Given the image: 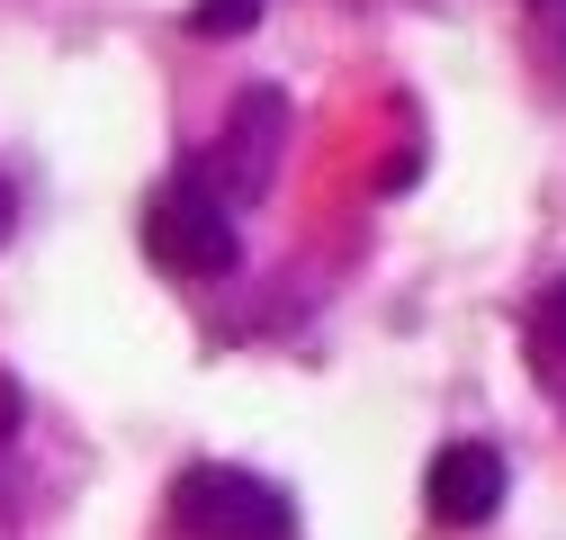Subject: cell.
I'll return each mask as SVG.
<instances>
[{"label": "cell", "instance_id": "cell-1", "mask_svg": "<svg viewBox=\"0 0 566 540\" xmlns=\"http://www.w3.org/2000/svg\"><path fill=\"white\" fill-rule=\"evenodd\" d=\"M163 522H171V540H297V505L270 478L226 468V459L180 468L163 496Z\"/></svg>", "mask_w": 566, "mask_h": 540}, {"label": "cell", "instance_id": "cell-2", "mask_svg": "<svg viewBox=\"0 0 566 540\" xmlns=\"http://www.w3.org/2000/svg\"><path fill=\"white\" fill-rule=\"evenodd\" d=\"M145 252L171 270V280H226L234 270V208L217 189H207V172H171L154 198H145Z\"/></svg>", "mask_w": 566, "mask_h": 540}, {"label": "cell", "instance_id": "cell-3", "mask_svg": "<svg viewBox=\"0 0 566 540\" xmlns=\"http://www.w3.org/2000/svg\"><path fill=\"white\" fill-rule=\"evenodd\" d=\"M279 135H289V91H243L234 100V126H226V154L207 163V189L226 198V208H252V198L270 189V154H279Z\"/></svg>", "mask_w": 566, "mask_h": 540}, {"label": "cell", "instance_id": "cell-4", "mask_svg": "<svg viewBox=\"0 0 566 540\" xmlns=\"http://www.w3.org/2000/svg\"><path fill=\"white\" fill-rule=\"evenodd\" d=\"M422 505H432V522H450V531H476L494 505H504V450H485V442L432 450V468H422Z\"/></svg>", "mask_w": 566, "mask_h": 540}, {"label": "cell", "instance_id": "cell-5", "mask_svg": "<svg viewBox=\"0 0 566 540\" xmlns=\"http://www.w3.org/2000/svg\"><path fill=\"white\" fill-rule=\"evenodd\" d=\"M261 19V0H198L189 10V37H243Z\"/></svg>", "mask_w": 566, "mask_h": 540}, {"label": "cell", "instance_id": "cell-6", "mask_svg": "<svg viewBox=\"0 0 566 540\" xmlns=\"http://www.w3.org/2000/svg\"><path fill=\"white\" fill-rule=\"evenodd\" d=\"M531 343H539V361H566V280L531 307Z\"/></svg>", "mask_w": 566, "mask_h": 540}, {"label": "cell", "instance_id": "cell-7", "mask_svg": "<svg viewBox=\"0 0 566 540\" xmlns=\"http://www.w3.org/2000/svg\"><path fill=\"white\" fill-rule=\"evenodd\" d=\"M513 10L531 19V37H539V54H566V0H513Z\"/></svg>", "mask_w": 566, "mask_h": 540}, {"label": "cell", "instance_id": "cell-8", "mask_svg": "<svg viewBox=\"0 0 566 540\" xmlns=\"http://www.w3.org/2000/svg\"><path fill=\"white\" fill-rule=\"evenodd\" d=\"M10 433H19V378L0 370V442H10Z\"/></svg>", "mask_w": 566, "mask_h": 540}, {"label": "cell", "instance_id": "cell-9", "mask_svg": "<svg viewBox=\"0 0 566 540\" xmlns=\"http://www.w3.org/2000/svg\"><path fill=\"white\" fill-rule=\"evenodd\" d=\"M0 235H10V189H0Z\"/></svg>", "mask_w": 566, "mask_h": 540}]
</instances>
